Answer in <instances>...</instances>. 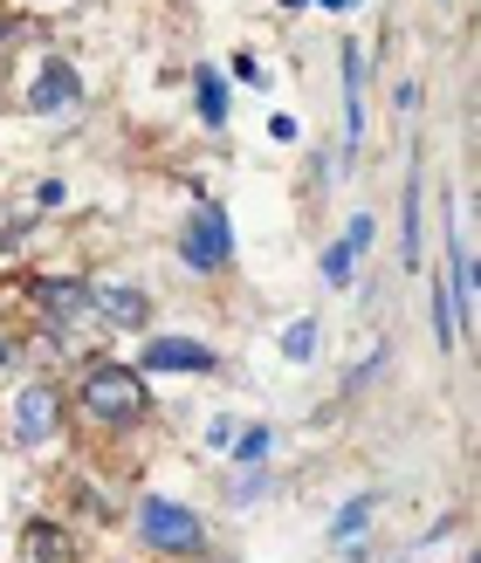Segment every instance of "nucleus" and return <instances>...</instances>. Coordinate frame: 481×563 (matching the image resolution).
Instances as JSON below:
<instances>
[{"label":"nucleus","mask_w":481,"mask_h":563,"mask_svg":"<svg viewBox=\"0 0 481 563\" xmlns=\"http://www.w3.org/2000/svg\"><path fill=\"white\" fill-rule=\"evenodd\" d=\"M76 412L90 419V427H103V433H131V427H145L152 419V391H145V372L138 364H118V357H90L76 372Z\"/></svg>","instance_id":"obj_1"},{"label":"nucleus","mask_w":481,"mask_h":563,"mask_svg":"<svg viewBox=\"0 0 481 563\" xmlns=\"http://www.w3.org/2000/svg\"><path fill=\"white\" fill-rule=\"evenodd\" d=\"M131 529H138V543H145L158 563H200L214 550L207 516L193 509V501H179V495H138Z\"/></svg>","instance_id":"obj_2"},{"label":"nucleus","mask_w":481,"mask_h":563,"mask_svg":"<svg viewBox=\"0 0 481 563\" xmlns=\"http://www.w3.org/2000/svg\"><path fill=\"white\" fill-rule=\"evenodd\" d=\"M179 262L200 275V282H214V275H228L234 268V213L220 207V200H200L186 213V228H179Z\"/></svg>","instance_id":"obj_3"},{"label":"nucleus","mask_w":481,"mask_h":563,"mask_svg":"<svg viewBox=\"0 0 481 563\" xmlns=\"http://www.w3.org/2000/svg\"><path fill=\"white\" fill-rule=\"evenodd\" d=\"M138 372H145V378H220V372H228V357H220L207 336L158 330V336L138 344Z\"/></svg>","instance_id":"obj_4"},{"label":"nucleus","mask_w":481,"mask_h":563,"mask_svg":"<svg viewBox=\"0 0 481 563\" xmlns=\"http://www.w3.org/2000/svg\"><path fill=\"white\" fill-rule=\"evenodd\" d=\"M63 406H69V391L55 385V378H28L14 391V419H8V433L21 454H42V446L63 433Z\"/></svg>","instance_id":"obj_5"},{"label":"nucleus","mask_w":481,"mask_h":563,"mask_svg":"<svg viewBox=\"0 0 481 563\" xmlns=\"http://www.w3.org/2000/svg\"><path fill=\"white\" fill-rule=\"evenodd\" d=\"M83 69L69 63V55H42L35 76H28V118H42V124H63L83 110Z\"/></svg>","instance_id":"obj_6"},{"label":"nucleus","mask_w":481,"mask_h":563,"mask_svg":"<svg viewBox=\"0 0 481 563\" xmlns=\"http://www.w3.org/2000/svg\"><path fill=\"white\" fill-rule=\"evenodd\" d=\"M83 289H90V317L103 330H152V289L145 282L97 275V282H83Z\"/></svg>","instance_id":"obj_7"},{"label":"nucleus","mask_w":481,"mask_h":563,"mask_svg":"<svg viewBox=\"0 0 481 563\" xmlns=\"http://www.w3.org/2000/svg\"><path fill=\"white\" fill-rule=\"evenodd\" d=\"M28 302H35L48 323H63V330L90 317V289H83V275H35V282H28Z\"/></svg>","instance_id":"obj_8"},{"label":"nucleus","mask_w":481,"mask_h":563,"mask_svg":"<svg viewBox=\"0 0 481 563\" xmlns=\"http://www.w3.org/2000/svg\"><path fill=\"white\" fill-rule=\"evenodd\" d=\"M193 118H200L207 131H228L234 118V82L220 63H193Z\"/></svg>","instance_id":"obj_9"},{"label":"nucleus","mask_w":481,"mask_h":563,"mask_svg":"<svg viewBox=\"0 0 481 563\" xmlns=\"http://www.w3.org/2000/svg\"><path fill=\"white\" fill-rule=\"evenodd\" d=\"M427 179L406 173V192H400V268L419 275V262H427Z\"/></svg>","instance_id":"obj_10"},{"label":"nucleus","mask_w":481,"mask_h":563,"mask_svg":"<svg viewBox=\"0 0 481 563\" xmlns=\"http://www.w3.org/2000/svg\"><path fill=\"white\" fill-rule=\"evenodd\" d=\"M345 152L358 158V145H364V48L358 42H345Z\"/></svg>","instance_id":"obj_11"},{"label":"nucleus","mask_w":481,"mask_h":563,"mask_svg":"<svg viewBox=\"0 0 481 563\" xmlns=\"http://www.w3.org/2000/svg\"><path fill=\"white\" fill-rule=\"evenodd\" d=\"M21 563H83L76 556V537L63 522H48V516H35L21 529Z\"/></svg>","instance_id":"obj_12"},{"label":"nucleus","mask_w":481,"mask_h":563,"mask_svg":"<svg viewBox=\"0 0 481 563\" xmlns=\"http://www.w3.org/2000/svg\"><path fill=\"white\" fill-rule=\"evenodd\" d=\"M275 446H282V433L254 419V427H234V440H228V461H234V467H269V461H275Z\"/></svg>","instance_id":"obj_13"},{"label":"nucleus","mask_w":481,"mask_h":563,"mask_svg":"<svg viewBox=\"0 0 481 563\" xmlns=\"http://www.w3.org/2000/svg\"><path fill=\"white\" fill-rule=\"evenodd\" d=\"M427 317H434V344H440V351H461V323H455V296H447V275L427 282Z\"/></svg>","instance_id":"obj_14"},{"label":"nucleus","mask_w":481,"mask_h":563,"mask_svg":"<svg viewBox=\"0 0 481 563\" xmlns=\"http://www.w3.org/2000/svg\"><path fill=\"white\" fill-rule=\"evenodd\" d=\"M372 516H379V488H364V495H351L345 509L330 516V543H351V537H364V529H372Z\"/></svg>","instance_id":"obj_15"},{"label":"nucleus","mask_w":481,"mask_h":563,"mask_svg":"<svg viewBox=\"0 0 481 563\" xmlns=\"http://www.w3.org/2000/svg\"><path fill=\"white\" fill-rule=\"evenodd\" d=\"M269 495H275V474L269 467H234L228 474V509H262Z\"/></svg>","instance_id":"obj_16"},{"label":"nucleus","mask_w":481,"mask_h":563,"mask_svg":"<svg viewBox=\"0 0 481 563\" xmlns=\"http://www.w3.org/2000/svg\"><path fill=\"white\" fill-rule=\"evenodd\" d=\"M317 351H324V323L317 317H296L289 330H282V357L289 364H317Z\"/></svg>","instance_id":"obj_17"},{"label":"nucleus","mask_w":481,"mask_h":563,"mask_svg":"<svg viewBox=\"0 0 481 563\" xmlns=\"http://www.w3.org/2000/svg\"><path fill=\"white\" fill-rule=\"evenodd\" d=\"M317 275H324V289H351V282H358V255L345 247V234H337V241H324V262H317Z\"/></svg>","instance_id":"obj_18"},{"label":"nucleus","mask_w":481,"mask_h":563,"mask_svg":"<svg viewBox=\"0 0 481 563\" xmlns=\"http://www.w3.org/2000/svg\"><path fill=\"white\" fill-rule=\"evenodd\" d=\"M385 364H392V344H372V351H364V357L351 364V372H345V385H337V399H364V385H372V378L385 372Z\"/></svg>","instance_id":"obj_19"},{"label":"nucleus","mask_w":481,"mask_h":563,"mask_svg":"<svg viewBox=\"0 0 481 563\" xmlns=\"http://www.w3.org/2000/svg\"><path fill=\"white\" fill-rule=\"evenodd\" d=\"M345 247H351L358 262L372 255V247H379V213H351V220H345Z\"/></svg>","instance_id":"obj_20"},{"label":"nucleus","mask_w":481,"mask_h":563,"mask_svg":"<svg viewBox=\"0 0 481 563\" xmlns=\"http://www.w3.org/2000/svg\"><path fill=\"white\" fill-rule=\"evenodd\" d=\"M228 69H234V82H254V90H269V69H262V55H248V48H241Z\"/></svg>","instance_id":"obj_21"},{"label":"nucleus","mask_w":481,"mask_h":563,"mask_svg":"<svg viewBox=\"0 0 481 563\" xmlns=\"http://www.w3.org/2000/svg\"><path fill=\"white\" fill-rule=\"evenodd\" d=\"M228 440H234V419H228V412H214V427H207V454H228Z\"/></svg>","instance_id":"obj_22"},{"label":"nucleus","mask_w":481,"mask_h":563,"mask_svg":"<svg viewBox=\"0 0 481 563\" xmlns=\"http://www.w3.org/2000/svg\"><path fill=\"white\" fill-rule=\"evenodd\" d=\"M63 200H69L63 179H42V186H35V207H63Z\"/></svg>","instance_id":"obj_23"},{"label":"nucleus","mask_w":481,"mask_h":563,"mask_svg":"<svg viewBox=\"0 0 481 563\" xmlns=\"http://www.w3.org/2000/svg\"><path fill=\"white\" fill-rule=\"evenodd\" d=\"M392 103H400V118H413V110H419V82L406 76V82H400V90H392Z\"/></svg>","instance_id":"obj_24"},{"label":"nucleus","mask_w":481,"mask_h":563,"mask_svg":"<svg viewBox=\"0 0 481 563\" xmlns=\"http://www.w3.org/2000/svg\"><path fill=\"white\" fill-rule=\"evenodd\" d=\"M372 556H379V550L364 543V537H351V543H345V563H372Z\"/></svg>","instance_id":"obj_25"},{"label":"nucleus","mask_w":481,"mask_h":563,"mask_svg":"<svg viewBox=\"0 0 481 563\" xmlns=\"http://www.w3.org/2000/svg\"><path fill=\"white\" fill-rule=\"evenodd\" d=\"M309 8H324V14H351L358 0H309Z\"/></svg>","instance_id":"obj_26"},{"label":"nucleus","mask_w":481,"mask_h":563,"mask_svg":"<svg viewBox=\"0 0 481 563\" xmlns=\"http://www.w3.org/2000/svg\"><path fill=\"white\" fill-rule=\"evenodd\" d=\"M8 364H14V336H0V372H8Z\"/></svg>","instance_id":"obj_27"},{"label":"nucleus","mask_w":481,"mask_h":563,"mask_svg":"<svg viewBox=\"0 0 481 563\" xmlns=\"http://www.w3.org/2000/svg\"><path fill=\"white\" fill-rule=\"evenodd\" d=\"M8 35H14V14H8V8H0V42H8Z\"/></svg>","instance_id":"obj_28"},{"label":"nucleus","mask_w":481,"mask_h":563,"mask_svg":"<svg viewBox=\"0 0 481 563\" xmlns=\"http://www.w3.org/2000/svg\"><path fill=\"white\" fill-rule=\"evenodd\" d=\"M372 563H413V556H406V550H392V556H372Z\"/></svg>","instance_id":"obj_29"},{"label":"nucleus","mask_w":481,"mask_h":563,"mask_svg":"<svg viewBox=\"0 0 481 563\" xmlns=\"http://www.w3.org/2000/svg\"><path fill=\"white\" fill-rule=\"evenodd\" d=\"M282 8H289V14H296V8H309V0H282Z\"/></svg>","instance_id":"obj_30"}]
</instances>
